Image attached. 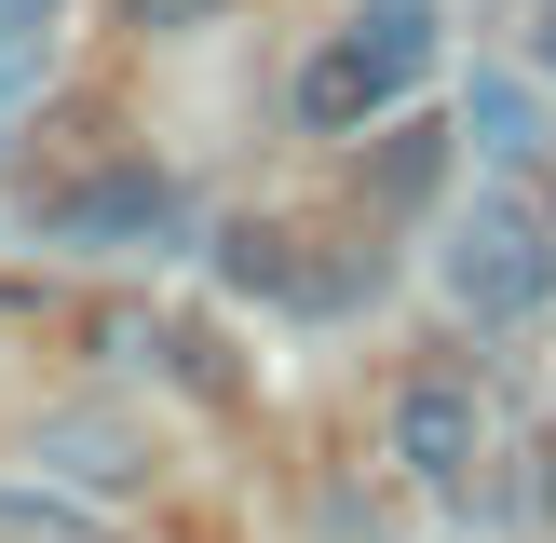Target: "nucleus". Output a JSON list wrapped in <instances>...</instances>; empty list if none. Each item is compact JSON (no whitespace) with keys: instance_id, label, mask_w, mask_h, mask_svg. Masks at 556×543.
<instances>
[{"instance_id":"f257e3e1","label":"nucleus","mask_w":556,"mask_h":543,"mask_svg":"<svg viewBox=\"0 0 556 543\" xmlns=\"http://www.w3.org/2000/svg\"><path fill=\"white\" fill-rule=\"evenodd\" d=\"M434 54H448V14H434V0H367V14L299 68V123L313 136H367L394 96L434 81Z\"/></svg>"},{"instance_id":"f03ea898","label":"nucleus","mask_w":556,"mask_h":543,"mask_svg":"<svg viewBox=\"0 0 556 543\" xmlns=\"http://www.w3.org/2000/svg\"><path fill=\"white\" fill-rule=\"evenodd\" d=\"M434 272H448V299H462L476 326H530L543 299H556V217H530L516 190H489V204L448 217Z\"/></svg>"},{"instance_id":"7ed1b4c3","label":"nucleus","mask_w":556,"mask_h":543,"mask_svg":"<svg viewBox=\"0 0 556 543\" xmlns=\"http://www.w3.org/2000/svg\"><path fill=\"white\" fill-rule=\"evenodd\" d=\"M394 462L421 489H476V462H489V407H476V380H407L394 394Z\"/></svg>"},{"instance_id":"20e7f679","label":"nucleus","mask_w":556,"mask_h":543,"mask_svg":"<svg viewBox=\"0 0 556 543\" xmlns=\"http://www.w3.org/2000/svg\"><path fill=\"white\" fill-rule=\"evenodd\" d=\"M54 231H68V244H163V231H177V190H163L150 163H109V177L54 190Z\"/></svg>"},{"instance_id":"39448f33","label":"nucleus","mask_w":556,"mask_h":543,"mask_svg":"<svg viewBox=\"0 0 556 543\" xmlns=\"http://www.w3.org/2000/svg\"><path fill=\"white\" fill-rule=\"evenodd\" d=\"M434 190H448V123H394V136L367 150V204H380V217H421Z\"/></svg>"},{"instance_id":"423d86ee","label":"nucleus","mask_w":556,"mask_h":543,"mask_svg":"<svg viewBox=\"0 0 556 543\" xmlns=\"http://www.w3.org/2000/svg\"><path fill=\"white\" fill-rule=\"evenodd\" d=\"M462 136H476L489 163H516V150H530V136H543V109H530V81H516V68H489L476 96H462Z\"/></svg>"},{"instance_id":"0eeeda50","label":"nucleus","mask_w":556,"mask_h":543,"mask_svg":"<svg viewBox=\"0 0 556 543\" xmlns=\"http://www.w3.org/2000/svg\"><path fill=\"white\" fill-rule=\"evenodd\" d=\"M41 462H54V476H96V489H123V476H136V449H123L109 421H54V434H41Z\"/></svg>"},{"instance_id":"6e6552de","label":"nucleus","mask_w":556,"mask_h":543,"mask_svg":"<svg viewBox=\"0 0 556 543\" xmlns=\"http://www.w3.org/2000/svg\"><path fill=\"white\" fill-rule=\"evenodd\" d=\"M136 27H204V14H231V0H123Z\"/></svg>"},{"instance_id":"1a4fd4ad","label":"nucleus","mask_w":556,"mask_h":543,"mask_svg":"<svg viewBox=\"0 0 556 543\" xmlns=\"http://www.w3.org/2000/svg\"><path fill=\"white\" fill-rule=\"evenodd\" d=\"M27 27H54V0H0V68L27 54Z\"/></svg>"},{"instance_id":"9d476101","label":"nucleus","mask_w":556,"mask_h":543,"mask_svg":"<svg viewBox=\"0 0 556 543\" xmlns=\"http://www.w3.org/2000/svg\"><path fill=\"white\" fill-rule=\"evenodd\" d=\"M530 68L556 81V0H543V14H530Z\"/></svg>"},{"instance_id":"9b49d317","label":"nucleus","mask_w":556,"mask_h":543,"mask_svg":"<svg viewBox=\"0 0 556 543\" xmlns=\"http://www.w3.org/2000/svg\"><path fill=\"white\" fill-rule=\"evenodd\" d=\"M543 476H556V421H543Z\"/></svg>"},{"instance_id":"f8f14e48","label":"nucleus","mask_w":556,"mask_h":543,"mask_svg":"<svg viewBox=\"0 0 556 543\" xmlns=\"http://www.w3.org/2000/svg\"><path fill=\"white\" fill-rule=\"evenodd\" d=\"M543 217H556V190H543Z\"/></svg>"}]
</instances>
